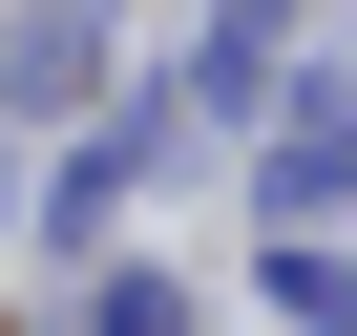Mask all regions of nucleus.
Instances as JSON below:
<instances>
[{
    "mask_svg": "<svg viewBox=\"0 0 357 336\" xmlns=\"http://www.w3.org/2000/svg\"><path fill=\"white\" fill-rule=\"evenodd\" d=\"M252 190H273V252H294V231H336V211H357V84H315V105H294V126H273V147H252Z\"/></svg>",
    "mask_w": 357,
    "mask_h": 336,
    "instance_id": "nucleus-1",
    "label": "nucleus"
},
{
    "mask_svg": "<svg viewBox=\"0 0 357 336\" xmlns=\"http://www.w3.org/2000/svg\"><path fill=\"white\" fill-rule=\"evenodd\" d=\"M84 336H190V294H168V273H105V294H84Z\"/></svg>",
    "mask_w": 357,
    "mask_h": 336,
    "instance_id": "nucleus-2",
    "label": "nucleus"
}]
</instances>
